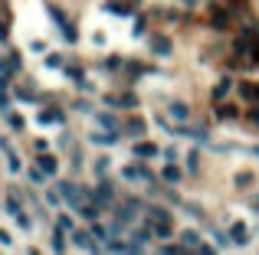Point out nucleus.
Here are the masks:
<instances>
[{"mask_svg": "<svg viewBox=\"0 0 259 255\" xmlns=\"http://www.w3.org/2000/svg\"><path fill=\"white\" fill-rule=\"evenodd\" d=\"M240 115V111L233 108V105H220V108H217V118H223V121H230V118H236Z\"/></svg>", "mask_w": 259, "mask_h": 255, "instance_id": "obj_20", "label": "nucleus"}, {"mask_svg": "<svg viewBox=\"0 0 259 255\" xmlns=\"http://www.w3.org/2000/svg\"><path fill=\"white\" fill-rule=\"evenodd\" d=\"M164 180H171V183H181V170H177V167H164Z\"/></svg>", "mask_w": 259, "mask_h": 255, "instance_id": "obj_22", "label": "nucleus"}, {"mask_svg": "<svg viewBox=\"0 0 259 255\" xmlns=\"http://www.w3.org/2000/svg\"><path fill=\"white\" fill-rule=\"evenodd\" d=\"M246 226L243 223H236V226H230V239H233V246H246Z\"/></svg>", "mask_w": 259, "mask_h": 255, "instance_id": "obj_7", "label": "nucleus"}, {"mask_svg": "<svg viewBox=\"0 0 259 255\" xmlns=\"http://www.w3.org/2000/svg\"><path fill=\"white\" fill-rule=\"evenodd\" d=\"M56 226H59V229H72V219L59 213V216H56Z\"/></svg>", "mask_w": 259, "mask_h": 255, "instance_id": "obj_29", "label": "nucleus"}, {"mask_svg": "<svg viewBox=\"0 0 259 255\" xmlns=\"http://www.w3.org/2000/svg\"><path fill=\"white\" fill-rule=\"evenodd\" d=\"M118 105H122V108H138V98H134V95H122Z\"/></svg>", "mask_w": 259, "mask_h": 255, "instance_id": "obj_24", "label": "nucleus"}, {"mask_svg": "<svg viewBox=\"0 0 259 255\" xmlns=\"http://www.w3.org/2000/svg\"><path fill=\"white\" fill-rule=\"evenodd\" d=\"M79 216L89 219V223H95V219H99V206H79Z\"/></svg>", "mask_w": 259, "mask_h": 255, "instance_id": "obj_18", "label": "nucleus"}, {"mask_svg": "<svg viewBox=\"0 0 259 255\" xmlns=\"http://www.w3.org/2000/svg\"><path fill=\"white\" fill-rule=\"evenodd\" d=\"M16 226H20L23 232H30V229H33V219H26L23 213H16Z\"/></svg>", "mask_w": 259, "mask_h": 255, "instance_id": "obj_26", "label": "nucleus"}, {"mask_svg": "<svg viewBox=\"0 0 259 255\" xmlns=\"http://www.w3.org/2000/svg\"><path fill=\"white\" fill-rule=\"evenodd\" d=\"M105 10H112V13H118V16L128 13V7H122V0H109V3H105Z\"/></svg>", "mask_w": 259, "mask_h": 255, "instance_id": "obj_21", "label": "nucleus"}, {"mask_svg": "<svg viewBox=\"0 0 259 255\" xmlns=\"http://www.w3.org/2000/svg\"><path fill=\"white\" fill-rule=\"evenodd\" d=\"M0 144H3V141H0Z\"/></svg>", "mask_w": 259, "mask_h": 255, "instance_id": "obj_38", "label": "nucleus"}, {"mask_svg": "<svg viewBox=\"0 0 259 255\" xmlns=\"http://www.w3.org/2000/svg\"><path fill=\"white\" fill-rule=\"evenodd\" d=\"M236 183H253V173H236Z\"/></svg>", "mask_w": 259, "mask_h": 255, "instance_id": "obj_35", "label": "nucleus"}, {"mask_svg": "<svg viewBox=\"0 0 259 255\" xmlns=\"http://www.w3.org/2000/svg\"><path fill=\"white\" fill-rule=\"evenodd\" d=\"M112 196H115L112 183H109V180H102V183H99V193H95V200H99V203L105 206V203H112Z\"/></svg>", "mask_w": 259, "mask_h": 255, "instance_id": "obj_12", "label": "nucleus"}, {"mask_svg": "<svg viewBox=\"0 0 259 255\" xmlns=\"http://www.w3.org/2000/svg\"><path fill=\"white\" fill-rule=\"evenodd\" d=\"M46 66H49V69H63V66H66V56L63 53H49L46 56Z\"/></svg>", "mask_w": 259, "mask_h": 255, "instance_id": "obj_16", "label": "nucleus"}, {"mask_svg": "<svg viewBox=\"0 0 259 255\" xmlns=\"http://www.w3.org/2000/svg\"><path fill=\"white\" fill-rule=\"evenodd\" d=\"M26 177H30V180H33V183H43V173H39V170H33V167H30V170H26Z\"/></svg>", "mask_w": 259, "mask_h": 255, "instance_id": "obj_31", "label": "nucleus"}, {"mask_svg": "<svg viewBox=\"0 0 259 255\" xmlns=\"http://www.w3.org/2000/svg\"><path fill=\"white\" fill-rule=\"evenodd\" d=\"M10 124H13L16 131H20V128H23V118H20V115H10Z\"/></svg>", "mask_w": 259, "mask_h": 255, "instance_id": "obj_34", "label": "nucleus"}, {"mask_svg": "<svg viewBox=\"0 0 259 255\" xmlns=\"http://www.w3.org/2000/svg\"><path fill=\"white\" fill-rule=\"evenodd\" d=\"M167 115H171L174 121H184V118H190V108L184 105V101H174L171 108H167Z\"/></svg>", "mask_w": 259, "mask_h": 255, "instance_id": "obj_11", "label": "nucleus"}, {"mask_svg": "<svg viewBox=\"0 0 259 255\" xmlns=\"http://www.w3.org/2000/svg\"><path fill=\"white\" fill-rule=\"evenodd\" d=\"M39 167H43V173H56V170H59V161H56L53 154H43L39 157Z\"/></svg>", "mask_w": 259, "mask_h": 255, "instance_id": "obj_14", "label": "nucleus"}, {"mask_svg": "<svg viewBox=\"0 0 259 255\" xmlns=\"http://www.w3.org/2000/svg\"><path fill=\"white\" fill-rule=\"evenodd\" d=\"M125 131L131 134V138H141V134H144V121H141V118H131V121L125 124Z\"/></svg>", "mask_w": 259, "mask_h": 255, "instance_id": "obj_15", "label": "nucleus"}, {"mask_svg": "<svg viewBox=\"0 0 259 255\" xmlns=\"http://www.w3.org/2000/svg\"><path fill=\"white\" fill-rule=\"evenodd\" d=\"M109 167H112V157H95V173H99V177H105Z\"/></svg>", "mask_w": 259, "mask_h": 255, "instance_id": "obj_17", "label": "nucleus"}, {"mask_svg": "<svg viewBox=\"0 0 259 255\" xmlns=\"http://www.w3.org/2000/svg\"><path fill=\"white\" fill-rule=\"evenodd\" d=\"M0 39H7V26L3 23H0Z\"/></svg>", "mask_w": 259, "mask_h": 255, "instance_id": "obj_36", "label": "nucleus"}, {"mask_svg": "<svg viewBox=\"0 0 259 255\" xmlns=\"http://www.w3.org/2000/svg\"><path fill=\"white\" fill-rule=\"evenodd\" d=\"M171 39H167V36H151V53H154V56H171Z\"/></svg>", "mask_w": 259, "mask_h": 255, "instance_id": "obj_4", "label": "nucleus"}, {"mask_svg": "<svg viewBox=\"0 0 259 255\" xmlns=\"http://www.w3.org/2000/svg\"><path fill=\"white\" fill-rule=\"evenodd\" d=\"M99 121H102L105 128H118V121H115V118H112V115H99Z\"/></svg>", "mask_w": 259, "mask_h": 255, "instance_id": "obj_30", "label": "nucleus"}, {"mask_svg": "<svg viewBox=\"0 0 259 255\" xmlns=\"http://www.w3.org/2000/svg\"><path fill=\"white\" fill-rule=\"evenodd\" d=\"M240 95H243L246 101H259V82H240Z\"/></svg>", "mask_w": 259, "mask_h": 255, "instance_id": "obj_9", "label": "nucleus"}, {"mask_svg": "<svg viewBox=\"0 0 259 255\" xmlns=\"http://www.w3.org/2000/svg\"><path fill=\"white\" fill-rule=\"evenodd\" d=\"M210 23L217 26V30H227V26H230V13H227V10H220V7H210Z\"/></svg>", "mask_w": 259, "mask_h": 255, "instance_id": "obj_5", "label": "nucleus"}, {"mask_svg": "<svg viewBox=\"0 0 259 255\" xmlns=\"http://www.w3.org/2000/svg\"><path fill=\"white\" fill-rule=\"evenodd\" d=\"M3 203H7V213H10V216H16V213H20V200H16V196H7Z\"/></svg>", "mask_w": 259, "mask_h": 255, "instance_id": "obj_23", "label": "nucleus"}, {"mask_svg": "<svg viewBox=\"0 0 259 255\" xmlns=\"http://www.w3.org/2000/svg\"><path fill=\"white\" fill-rule=\"evenodd\" d=\"M63 111L56 108V111H43V115H39V124H63Z\"/></svg>", "mask_w": 259, "mask_h": 255, "instance_id": "obj_13", "label": "nucleus"}, {"mask_svg": "<svg viewBox=\"0 0 259 255\" xmlns=\"http://www.w3.org/2000/svg\"><path fill=\"white\" fill-rule=\"evenodd\" d=\"M53 249H56V252H63V249H66V242H63V232H59V229L53 232Z\"/></svg>", "mask_w": 259, "mask_h": 255, "instance_id": "obj_28", "label": "nucleus"}, {"mask_svg": "<svg viewBox=\"0 0 259 255\" xmlns=\"http://www.w3.org/2000/svg\"><path fill=\"white\" fill-rule=\"evenodd\" d=\"M181 246L184 249H200V236L194 229H181Z\"/></svg>", "mask_w": 259, "mask_h": 255, "instance_id": "obj_8", "label": "nucleus"}, {"mask_svg": "<svg viewBox=\"0 0 259 255\" xmlns=\"http://www.w3.org/2000/svg\"><path fill=\"white\" fill-rule=\"evenodd\" d=\"M213 239H217V246H220V249H230V246H233V239H230V236H223V232H213Z\"/></svg>", "mask_w": 259, "mask_h": 255, "instance_id": "obj_25", "label": "nucleus"}, {"mask_svg": "<svg viewBox=\"0 0 259 255\" xmlns=\"http://www.w3.org/2000/svg\"><path fill=\"white\" fill-rule=\"evenodd\" d=\"M148 223H151V229H154V236H161V239H167V236L174 232L171 213H167V209H161V206H151V209H148Z\"/></svg>", "mask_w": 259, "mask_h": 255, "instance_id": "obj_1", "label": "nucleus"}, {"mask_svg": "<svg viewBox=\"0 0 259 255\" xmlns=\"http://www.w3.org/2000/svg\"><path fill=\"white\" fill-rule=\"evenodd\" d=\"M233 92V79H220V82L213 85V101H220V98H227V95Z\"/></svg>", "mask_w": 259, "mask_h": 255, "instance_id": "obj_6", "label": "nucleus"}, {"mask_svg": "<svg viewBox=\"0 0 259 255\" xmlns=\"http://www.w3.org/2000/svg\"><path fill=\"white\" fill-rule=\"evenodd\" d=\"M187 170H190V173H197V154L187 157Z\"/></svg>", "mask_w": 259, "mask_h": 255, "instance_id": "obj_33", "label": "nucleus"}, {"mask_svg": "<svg viewBox=\"0 0 259 255\" xmlns=\"http://www.w3.org/2000/svg\"><path fill=\"white\" fill-rule=\"evenodd\" d=\"M92 141H95V144H115V141H118V134H105V131H95V134H92Z\"/></svg>", "mask_w": 259, "mask_h": 255, "instance_id": "obj_19", "label": "nucleus"}, {"mask_svg": "<svg viewBox=\"0 0 259 255\" xmlns=\"http://www.w3.org/2000/svg\"><path fill=\"white\" fill-rule=\"evenodd\" d=\"M10 239H13V236H10L7 229H0V246H10Z\"/></svg>", "mask_w": 259, "mask_h": 255, "instance_id": "obj_32", "label": "nucleus"}, {"mask_svg": "<svg viewBox=\"0 0 259 255\" xmlns=\"http://www.w3.org/2000/svg\"><path fill=\"white\" fill-rule=\"evenodd\" d=\"M63 36H66V39H69V43H76V39H79V33H76V26H72V23H66V26H63Z\"/></svg>", "mask_w": 259, "mask_h": 255, "instance_id": "obj_27", "label": "nucleus"}, {"mask_svg": "<svg viewBox=\"0 0 259 255\" xmlns=\"http://www.w3.org/2000/svg\"><path fill=\"white\" fill-rule=\"evenodd\" d=\"M131 151H134L138 157H157V154H161V147H154V144H144V141H138V144H134Z\"/></svg>", "mask_w": 259, "mask_h": 255, "instance_id": "obj_10", "label": "nucleus"}, {"mask_svg": "<svg viewBox=\"0 0 259 255\" xmlns=\"http://www.w3.org/2000/svg\"><path fill=\"white\" fill-rule=\"evenodd\" d=\"M253 154H256V157H259V144H256V147H253Z\"/></svg>", "mask_w": 259, "mask_h": 255, "instance_id": "obj_37", "label": "nucleus"}, {"mask_svg": "<svg viewBox=\"0 0 259 255\" xmlns=\"http://www.w3.org/2000/svg\"><path fill=\"white\" fill-rule=\"evenodd\" d=\"M122 177H125V180H134V183H151V173L141 167V164H128V167L122 170Z\"/></svg>", "mask_w": 259, "mask_h": 255, "instance_id": "obj_2", "label": "nucleus"}, {"mask_svg": "<svg viewBox=\"0 0 259 255\" xmlns=\"http://www.w3.org/2000/svg\"><path fill=\"white\" fill-rule=\"evenodd\" d=\"M72 246L76 249H86V252H95V242H92V236H89V232H82V229H72Z\"/></svg>", "mask_w": 259, "mask_h": 255, "instance_id": "obj_3", "label": "nucleus"}]
</instances>
